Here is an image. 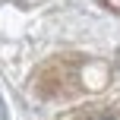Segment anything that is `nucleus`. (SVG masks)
<instances>
[]
</instances>
